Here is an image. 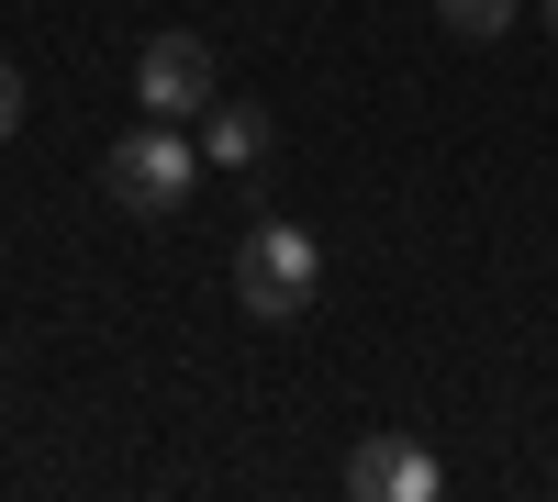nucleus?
I'll return each instance as SVG.
<instances>
[{
    "label": "nucleus",
    "instance_id": "1",
    "mask_svg": "<svg viewBox=\"0 0 558 502\" xmlns=\"http://www.w3.org/2000/svg\"><path fill=\"white\" fill-rule=\"evenodd\" d=\"M191 179H202V157L179 146V123H134L123 146L101 157V191H112V212H134V223H168L179 201H191Z\"/></svg>",
    "mask_w": 558,
    "mask_h": 502
},
{
    "label": "nucleus",
    "instance_id": "6",
    "mask_svg": "<svg viewBox=\"0 0 558 502\" xmlns=\"http://www.w3.org/2000/svg\"><path fill=\"white\" fill-rule=\"evenodd\" d=\"M447 12V34H470V45H492L502 23H514V0H436Z\"/></svg>",
    "mask_w": 558,
    "mask_h": 502
},
{
    "label": "nucleus",
    "instance_id": "7",
    "mask_svg": "<svg viewBox=\"0 0 558 502\" xmlns=\"http://www.w3.org/2000/svg\"><path fill=\"white\" fill-rule=\"evenodd\" d=\"M12 134H23V68L0 57V146H12Z\"/></svg>",
    "mask_w": 558,
    "mask_h": 502
},
{
    "label": "nucleus",
    "instance_id": "4",
    "mask_svg": "<svg viewBox=\"0 0 558 502\" xmlns=\"http://www.w3.org/2000/svg\"><path fill=\"white\" fill-rule=\"evenodd\" d=\"M347 491L357 502H436L447 469H436V446H413V436H368L357 458H347Z\"/></svg>",
    "mask_w": 558,
    "mask_h": 502
},
{
    "label": "nucleus",
    "instance_id": "3",
    "mask_svg": "<svg viewBox=\"0 0 558 502\" xmlns=\"http://www.w3.org/2000/svg\"><path fill=\"white\" fill-rule=\"evenodd\" d=\"M134 101L157 123H202L213 112V45L202 34H157L146 57H134Z\"/></svg>",
    "mask_w": 558,
    "mask_h": 502
},
{
    "label": "nucleus",
    "instance_id": "2",
    "mask_svg": "<svg viewBox=\"0 0 558 502\" xmlns=\"http://www.w3.org/2000/svg\"><path fill=\"white\" fill-rule=\"evenodd\" d=\"M313 280H324V246L302 235V223H257V235L235 246V302L257 313V325H302Z\"/></svg>",
    "mask_w": 558,
    "mask_h": 502
},
{
    "label": "nucleus",
    "instance_id": "5",
    "mask_svg": "<svg viewBox=\"0 0 558 502\" xmlns=\"http://www.w3.org/2000/svg\"><path fill=\"white\" fill-rule=\"evenodd\" d=\"M268 146H279V123H268L257 101H213V112H202V157H213V168L246 179V168H268Z\"/></svg>",
    "mask_w": 558,
    "mask_h": 502
},
{
    "label": "nucleus",
    "instance_id": "8",
    "mask_svg": "<svg viewBox=\"0 0 558 502\" xmlns=\"http://www.w3.org/2000/svg\"><path fill=\"white\" fill-rule=\"evenodd\" d=\"M547 23H558V0H547Z\"/></svg>",
    "mask_w": 558,
    "mask_h": 502
}]
</instances>
